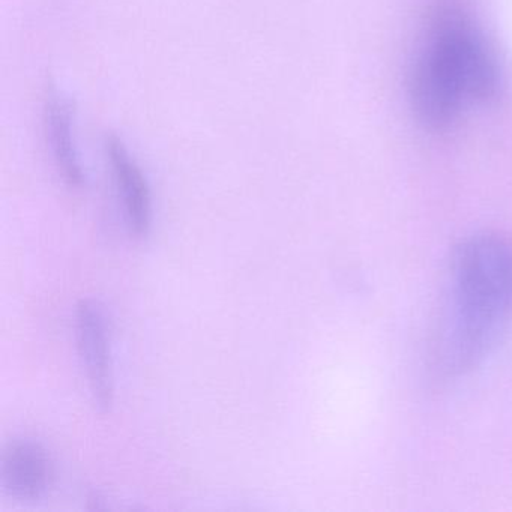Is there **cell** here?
I'll use <instances>...</instances> for the list:
<instances>
[{"label": "cell", "instance_id": "cell-1", "mask_svg": "<svg viewBox=\"0 0 512 512\" xmlns=\"http://www.w3.org/2000/svg\"><path fill=\"white\" fill-rule=\"evenodd\" d=\"M442 353L446 370L481 364L512 325V238L482 230L452 253Z\"/></svg>", "mask_w": 512, "mask_h": 512}, {"label": "cell", "instance_id": "cell-5", "mask_svg": "<svg viewBox=\"0 0 512 512\" xmlns=\"http://www.w3.org/2000/svg\"><path fill=\"white\" fill-rule=\"evenodd\" d=\"M53 481V463L41 443L31 439L14 440L2 458L5 490L19 500H38Z\"/></svg>", "mask_w": 512, "mask_h": 512}, {"label": "cell", "instance_id": "cell-2", "mask_svg": "<svg viewBox=\"0 0 512 512\" xmlns=\"http://www.w3.org/2000/svg\"><path fill=\"white\" fill-rule=\"evenodd\" d=\"M500 88L499 62L484 37L457 7H443L413 80V100L422 121L433 128L448 127L464 97L490 100Z\"/></svg>", "mask_w": 512, "mask_h": 512}, {"label": "cell", "instance_id": "cell-3", "mask_svg": "<svg viewBox=\"0 0 512 512\" xmlns=\"http://www.w3.org/2000/svg\"><path fill=\"white\" fill-rule=\"evenodd\" d=\"M77 343L88 376L92 398L98 409H110L113 403L112 356L109 326L103 307L92 299H83L76 313Z\"/></svg>", "mask_w": 512, "mask_h": 512}, {"label": "cell", "instance_id": "cell-4", "mask_svg": "<svg viewBox=\"0 0 512 512\" xmlns=\"http://www.w3.org/2000/svg\"><path fill=\"white\" fill-rule=\"evenodd\" d=\"M106 152L124 206L128 229L137 238H143L148 235L152 224V200L148 179L136 158L119 137H107Z\"/></svg>", "mask_w": 512, "mask_h": 512}, {"label": "cell", "instance_id": "cell-6", "mask_svg": "<svg viewBox=\"0 0 512 512\" xmlns=\"http://www.w3.org/2000/svg\"><path fill=\"white\" fill-rule=\"evenodd\" d=\"M43 113L47 143L62 179L68 187H82L85 176H83L79 152L74 142L71 107L53 86L47 88Z\"/></svg>", "mask_w": 512, "mask_h": 512}]
</instances>
